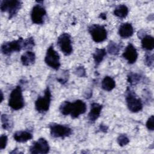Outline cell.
Here are the masks:
<instances>
[{"label":"cell","instance_id":"15","mask_svg":"<svg viewBox=\"0 0 154 154\" xmlns=\"http://www.w3.org/2000/svg\"><path fill=\"white\" fill-rule=\"evenodd\" d=\"M119 35L123 38H127L131 37L134 34V28L131 23H122L119 29Z\"/></svg>","mask_w":154,"mask_h":154},{"label":"cell","instance_id":"16","mask_svg":"<svg viewBox=\"0 0 154 154\" xmlns=\"http://www.w3.org/2000/svg\"><path fill=\"white\" fill-rule=\"evenodd\" d=\"M14 140L19 143H25L32 138V134L27 131H19L13 135Z\"/></svg>","mask_w":154,"mask_h":154},{"label":"cell","instance_id":"33","mask_svg":"<svg viewBox=\"0 0 154 154\" xmlns=\"http://www.w3.org/2000/svg\"><path fill=\"white\" fill-rule=\"evenodd\" d=\"M1 102H2V100H3V94H2V92L1 91Z\"/></svg>","mask_w":154,"mask_h":154},{"label":"cell","instance_id":"30","mask_svg":"<svg viewBox=\"0 0 154 154\" xmlns=\"http://www.w3.org/2000/svg\"><path fill=\"white\" fill-rule=\"evenodd\" d=\"M8 138L7 135H2L0 137V149L1 150H2L5 148L7 144Z\"/></svg>","mask_w":154,"mask_h":154},{"label":"cell","instance_id":"5","mask_svg":"<svg viewBox=\"0 0 154 154\" xmlns=\"http://www.w3.org/2000/svg\"><path fill=\"white\" fill-rule=\"evenodd\" d=\"M51 100V93L49 88L48 87L44 92V95L38 96L35 102V109L40 113L47 112L49 109Z\"/></svg>","mask_w":154,"mask_h":154},{"label":"cell","instance_id":"9","mask_svg":"<svg viewBox=\"0 0 154 154\" xmlns=\"http://www.w3.org/2000/svg\"><path fill=\"white\" fill-rule=\"evenodd\" d=\"M60 59V55L54 49L53 45L50 46L46 51L45 58V63L50 67L55 70H58L61 65Z\"/></svg>","mask_w":154,"mask_h":154},{"label":"cell","instance_id":"25","mask_svg":"<svg viewBox=\"0 0 154 154\" xmlns=\"http://www.w3.org/2000/svg\"><path fill=\"white\" fill-rule=\"evenodd\" d=\"M35 45L34 40L32 37H30L23 41V48L24 49H32Z\"/></svg>","mask_w":154,"mask_h":154},{"label":"cell","instance_id":"14","mask_svg":"<svg viewBox=\"0 0 154 154\" xmlns=\"http://www.w3.org/2000/svg\"><path fill=\"white\" fill-rule=\"evenodd\" d=\"M102 107V105L98 103L94 102L91 104L90 110L88 115V120L91 123H94L99 117Z\"/></svg>","mask_w":154,"mask_h":154},{"label":"cell","instance_id":"21","mask_svg":"<svg viewBox=\"0 0 154 154\" xmlns=\"http://www.w3.org/2000/svg\"><path fill=\"white\" fill-rule=\"evenodd\" d=\"M129 12L128 7L125 5H119L114 10V14L119 18H125L127 16Z\"/></svg>","mask_w":154,"mask_h":154},{"label":"cell","instance_id":"11","mask_svg":"<svg viewBox=\"0 0 154 154\" xmlns=\"http://www.w3.org/2000/svg\"><path fill=\"white\" fill-rule=\"evenodd\" d=\"M49 146L46 140L40 138L33 143L29 148V152L32 154H45L49 152Z\"/></svg>","mask_w":154,"mask_h":154},{"label":"cell","instance_id":"10","mask_svg":"<svg viewBox=\"0 0 154 154\" xmlns=\"http://www.w3.org/2000/svg\"><path fill=\"white\" fill-rule=\"evenodd\" d=\"M57 45L65 55H69L73 51L70 35L67 33L61 34L58 38Z\"/></svg>","mask_w":154,"mask_h":154},{"label":"cell","instance_id":"31","mask_svg":"<svg viewBox=\"0 0 154 154\" xmlns=\"http://www.w3.org/2000/svg\"><path fill=\"white\" fill-rule=\"evenodd\" d=\"M108 127L106 126V125H102V124H101V125H100V126H99V129L102 131V132H106L107 131H108Z\"/></svg>","mask_w":154,"mask_h":154},{"label":"cell","instance_id":"17","mask_svg":"<svg viewBox=\"0 0 154 154\" xmlns=\"http://www.w3.org/2000/svg\"><path fill=\"white\" fill-rule=\"evenodd\" d=\"M20 60L23 66H28L32 65L35 62V55L33 52L27 51L21 56Z\"/></svg>","mask_w":154,"mask_h":154},{"label":"cell","instance_id":"20","mask_svg":"<svg viewBox=\"0 0 154 154\" xmlns=\"http://www.w3.org/2000/svg\"><path fill=\"white\" fill-rule=\"evenodd\" d=\"M106 55V49H99L96 48L93 54V57L94 59V63L96 66L99 65L103 60V58Z\"/></svg>","mask_w":154,"mask_h":154},{"label":"cell","instance_id":"29","mask_svg":"<svg viewBox=\"0 0 154 154\" xmlns=\"http://www.w3.org/2000/svg\"><path fill=\"white\" fill-rule=\"evenodd\" d=\"M146 127L147 128L151 131H153L154 129V117L153 116H151L147 120L146 122Z\"/></svg>","mask_w":154,"mask_h":154},{"label":"cell","instance_id":"2","mask_svg":"<svg viewBox=\"0 0 154 154\" xmlns=\"http://www.w3.org/2000/svg\"><path fill=\"white\" fill-rule=\"evenodd\" d=\"M25 105L24 99L22 95V90L20 85L14 88L10 94L8 106L14 110H19Z\"/></svg>","mask_w":154,"mask_h":154},{"label":"cell","instance_id":"19","mask_svg":"<svg viewBox=\"0 0 154 154\" xmlns=\"http://www.w3.org/2000/svg\"><path fill=\"white\" fill-rule=\"evenodd\" d=\"M101 87L103 90L107 91H110L115 88L116 82L112 78L106 76L103 79L101 83Z\"/></svg>","mask_w":154,"mask_h":154},{"label":"cell","instance_id":"18","mask_svg":"<svg viewBox=\"0 0 154 154\" xmlns=\"http://www.w3.org/2000/svg\"><path fill=\"white\" fill-rule=\"evenodd\" d=\"M142 48L147 51H152L154 48V38L150 35L146 34L141 38Z\"/></svg>","mask_w":154,"mask_h":154},{"label":"cell","instance_id":"27","mask_svg":"<svg viewBox=\"0 0 154 154\" xmlns=\"http://www.w3.org/2000/svg\"><path fill=\"white\" fill-rule=\"evenodd\" d=\"M74 73L79 77L86 76V71L83 66H79L76 67L74 71Z\"/></svg>","mask_w":154,"mask_h":154},{"label":"cell","instance_id":"4","mask_svg":"<svg viewBox=\"0 0 154 154\" xmlns=\"http://www.w3.org/2000/svg\"><path fill=\"white\" fill-rule=\"evenodd\" d=\"M22 6V2L17 0H3L1 1V10L2 12H7L9 19L13 18L17 13Z\"/></svg>","mask_w":154,"mask_h":154},{"label":"cell","instance_id":"7","mask_svg":"<svg viewBox=\"0 0 154 154\" xmlns=\"http://www.w3.org/2000/svg\"><path fill=\"white\" fill-rule=\"evenodd\" d=\"M51 135L54 138H65L71 135L72 129L64 125L57 123H51L49 126Z\"/></svg>","mask_w":154,"mask_h":154},{"label":"cell","instance_id":"28","mask_svg":"<svg viewBox=\"0 0 154 154\" xmlns=\"http://www.w3.org/2000/svg\"><path fill=\"white\" fill-rule=\"evenodd\" d=\"M146 64L149 67H152L153 64V54H146L144 60Z\"/></svg>","mask_w":154,"mask_h":154},{"label":"cell","instance_id":"26","mask_svg":"<svg viewBox=\"0 0 154 154\" xmlns=\"http://www.w3.org/2000/svg\"><path fill=\"white\" fill-rule=\"evenodd\" d=\"M129 142V140L126 134H120L117 138V143L122 147L127 145Z\"/></svg>","mask_w":154,"mask_h":154},{"label":"cell","instance_id":"23","mask_svg":"<svg viewBox=\"0 0 154 154\" xmlns=\"http://www.w3.org/2000/svg\"><path fill=\"white\" fill-rule=\"evenodd\" d=\"M141 76L137 73L130 72L128 75V82L132 85L138 84L141 81Z\"/></svg>","mask_w":154,"mask_h":154},{"label":"cell","instance_id":"6","mask_svg":"<svg viewBox=\"0 0 154 154\" xmlns=\"http://www.w3.org/2000/svg\"><path fill=\"white\" fill-rule=\"evenodd\" d=\"M92 39L96 43H100L107 38V31L104 26L99 24H93L88 28Z\"/></svg>","mask_w":154,"mask_h":154},{"label":"cell","instance_id":"1","mask_svg":"<svg viewBox=\"0 0 154 154\" xmlns=\"http://www.w3.org/2000/svg\"><path fill=\"white\" fill-rule=\"evenodd\" d=\"M59 109L62 114L64 116L70 114L72 119H76L85 112L87 105L81 100H76L73 102L64 101L60 106Z\"/></svg>","mask_w":154,"mask_h":154},{"label":"cell","instance_id":"22","mask_svg":"<svg viewBox=\"0 0 154 154\" xmlns=\"http://www.w3.org/2000/svg\"><path fill=\"white\" fill-rule=\"evenodd\" d=\"M1 122L2 127L3 129L9 131L13 126V122L10 117L7 114H2L1 116Z\"/></svg>","mask_w":154,"mask_h":154},{"label":"cell","instance_id":"12","mask_svg":"<svg viewBox=\"0 0 154 154\" xmlns=\"http://www.w3.org/2000/svg\"><path fill=\"white\" fill-rule=\"evenodd\" d=\"M46 14L45 8L40 4L34 5L31 13V18L33 23L40 25L44 22V18Z\"/></svg>","mask_w":154,"mask_h":154},{"label":"cell","instance_id":"24","mask_svg":"<svg viewBox=\"0 0 154 154\" xmlns=\"http://www.w3.org/2000/svg\"><path fill=\"white\" fill-rule=\"evenodd\" d=\"M120 48L121 46L120 45L112 41H110L107 46V51L110 54L117 55L120 52Z\"/></svg>","mask_w":154,"mask_h":154},{"label":"cell","instance_id":"3","mask_svg":"<svg viewBox=\"0 0 154 154\" xmlns=\"http://www.w3.org/2000/svg\"><path fill=\"white\" fill-rule=\"evenodd\" d=\"M125 99L129 110L132 112H138L143 109V103L141 99L135 93L128 88L126 91Z\"/></svg>","mask_w":154,"mask_h":154},{"label":"cell","instance_id":"32","mask_svg":"<svg viewBox=\"0 0 154 154\" xmlns=\"http://www.w3.org/2000/svg\"><path fill=\"white\" fill-rule=\"evenodd\" d=\"M99 17L102 19L103 20H106V15L105 13H100L99 15Z\"/></svg>","mask_w":154,"mask_h":154},{"label":"cell","instance_id":"13","mask_svg":"<svg viewBox=\"0 0 154 154\" xmlns=\"http://www.w3.org/2000/svg\"><path fill=\"white\" fill-rule=\"evenodd\" d=\"M122 57L128 61L129 64H134L137 60L138 53L134 45L129 43L125 49Z\"/></svg>","mask_w":154,"mask_h":154},{"label":"cell","instance_id":"8","mask_svg":"<svg viewBox=\"0 0 154 154\" xmlns=\"http://www.w3.org/2000/svg\"><path fill=\"white\" fill-rule=\"evenodd\" d=\"M23 39L22 37H19L17 40L11 42H4L1 48V52L3 54L9 55L13 52H19L23 48Z\"/></svg>","mask_w":154,"mask_h":154}]
</instances>
